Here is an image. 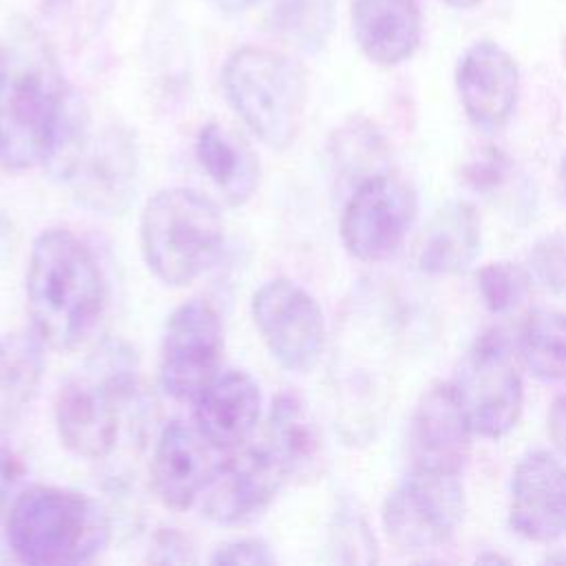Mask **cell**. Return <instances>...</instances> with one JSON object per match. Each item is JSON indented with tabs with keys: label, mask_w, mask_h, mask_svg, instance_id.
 <instances>
[{
	"label": "cell",
	"mask_w": 566,
	"mask_h": 566,
	"mask_svg": "<svg viewBox=\"0 0 566 566\" xmlns=\"http://www.w3.org/2000/svg\"><path fill=\"white\" fill-rule=\"evenodd\" d=\"M137 150L124 130L86 135L64 181L71 184L77 201L99 214H122L135 192Z\"/></svg>",
	"instance_id": "cell-13"
},
{
	"label": "cell",
	"mask_w": 566,
	"mask_h": 566,
	"mask_svg": "<svg viewBox=\"0 0 566 566\" xmlns=\"http://www.w3.org/2000/svg\"><path fill=\"white\" fill-rule=\"evenodd\" d=\"M73 102L44 33L24 18L11 22L0 42V161L44 166Z\"/></svg>",
	"instance_id": "cell-1"
},
{
	"label": "cell",
	"mask_w": 566,
	"mask_h": 566,
	"mask_svg": "<svg viewBox=\"0 0 566 566\" xmlns=\"http://www.w3.org/2000/svg\"><path fill=\"white\" fill-rule=\"evenodd\" d=\"M276 557L261 537H243L228 542L214 551L210 557L212 564H248V566H263L272 564Z\"/></svg>",
	"instance_id": "cell-29"
},
{
	"label": "cell",
	"mask_w": 566,
	"mask_h": 566,
	"mask_svg": "<svg viewBox=\"0 0 566 566\" xmlns=\"http://www.w3.org/2000/svg\"><path fill=\"white\" fill-rule=\"evenodd\" d=\"M4 535L22 564L73 566L95 559L108 546L111 517L82 491L35 484L18 493Z\"/></svg>",
	"instance_id": "cell-3"
},
{
	"label": "cell",
	"mask_w": 566,
	"mask_h": 566,
	"mask_svg": "<svg viewBox=\"0 0 566 566\" xmlns=\"http://www.w3.org/2000/svg\"><path fill=\"white\" fill-rule=\"evenodd\" d=\"M283 484L285 478L263 440L243 444L217 464L199 497L201 513L226 526L250 522L272 504Z\"/></svg>",
	"instance_id": "cell-12"
},
{
	"label": "cell",
	"mask_w": 566,
	"mask_h": 566,
	"mask_svg": "<svg viewBox=\"0 0 566 566\" xmlns=\"http://www.w3.org/2000/svg\"><path fill=\"white\" fill-rule=\"evenodd\" d=\"M480 252V219L471 203L451 201L440 208L418 243V268L427 274H458Z\"/></svg>",
	"instance_id": "cell-22"
},
{
	"label": "cell",
	"mask_w": 566,
	"mask_h": 566,
	"mask_svg": "<svg viewBox=\"0 0 566 566\" xmlns=\"http://www.w3.org/2000/svg\"><path fill=\"white\" fill-rule=\"evenodd\" d=\"M473 433L502 438L520 420L524 387L497 332L482 334L462 356L451 382Z\"/></svg>",
	"instance_id": "cell-7"
},
{
	"label": "cell",
	"mask_w": 566,
	"mask_h": 566,
	"mask_svg": "<svg viewBox=\"0 0 566 566\" xmlns=\"http://www.w3.org/2000/svg\"><path fill=\"white\" fill-rule=\"evenodd\" d=\"M471 433L453 385H431L420 396L409 422V455L413 469L460 473L469 458Z\"/></svg>",
	"instance_id": "cell-15"
},
{
	"label": "cell",
	"mask_w": 566,
	"mask_h": 566,
	"mask_svg": "<svg viewBox=\"0 0 566 566\" xmlns=\"http://www.w3.org/2000/svg\"><path fill=\"white\" fill-rule=\"evenodd\" d=\"M509 520L515 533L548 544L566 531V467L548 451L520 458L511 480Z\"/></svg>",
	"instance_id": "cell-14"
},
{
	"label": "cell",
	"mask_w": 566,
	"mask_h": 566,
	"mask_svg": "<svg viewBox=\"0 0 566 566\" xmlns=\"http://www.w3.org/2000/svg\"><path fill=\"white\" fill-rule=\"evenodd\" d=\"M533 276L553 294L566 296V226L535 241L528 254Z\"/></svg>",
	"instance_id": "cell-27"
},
{
	"label": "cell",
	"mask_w": 566,
	"mask_h": 566,
	"mask_svg": "<svg viewBox=\"0 0 566 566\" xmlns=\"http://www.w3.org/2000/svg\"><path fill=\"white\" fill-rule=\"evenodd\" d=\"M223 325L219 312L203 298H190L172 310L159 345L161 389L179 402H195L219 374Z\"/></svg>",
	"instance_id": "cell-11"
},
{
	"label": "cell",
	"mask_w": 566,
	"mask_h": 566,
	"mask_svg": "<svg viewBox=\"0 0 566 566\" xmlns=\"http://www.w3.org/2000/svg\"><path fill=\"white\" fill-rule=\"evenodd\" d=\"M332 546L340 551V562H374V539L365 522L349 509L340 511L332 531Z\"/></svg>",
	"instance_id": "cell-28"
},
{
	"label": "cell",
	"mask_w": 566,
	"mask_h": 566,
	"mask_svg": "<svg viewBox=\"0 0 566 566\" xmlns=\"http://www.w3.org/2000/svg\"><path fill=\"white\" fill-rule=\"evenodd\" d=\"M464 113L480 128H497L511 117L520 95V71L513 55L497 42L471 44L455 71Z\"/></svg>",
	"instance_id": "cell-17"
},
{
	"label": "cell",
	"mask_w": 566,
	"mask_h": 566,
	"mask_svg": "<svg viewBox=\"0 0 566 566\" xmlns=\"http://www.w3.org/2000/svg\"><path fill=\"white\" fill-rule=\"evenodd\" d=\"M352 33L367 60L396 66L413 55L422 35L416 0H354Z\"/></svg>",
	"instance_id": "cell-20"
},
{
	"label": "cell",
	"mask_w": 566,
	"mask_h": 566,
	"mask_svg": "<svg viewBox=\"0 0 566 566\" xmlns=\"http://www.w3.org/2000/svg\"><path fill=\"white\" fill-rule=\"evenodd\" d=\"M502 166H504V157H500L497 150H489V157H482L478 159V164H471L467 168V179L473 181V186L493 184L502 175Z\"/></svg>",
	"instance_id": "cell-31"
},
{
	"label": "cell",
	"mask_w": 566,
	"mask_h": 566,
	"mask_svg": "<svg viewBox=\"0 0 566 566\" xmlns=\"http://www.w3.org/2000/svg\"><path fill=\"white\" fill-rule=\"evenodd\" d=\"M212 451L195 424L170 420L161 427L153 449L150 482L166 509L186 511L199 502L219 464Z\"/></svg>",
	"instance_id": "cell-16"
},
{
	"label": "cell",
	"mask_w": 566,
	"mask_h": 566,
	"mask_svg": "<svg viewBox=\"0 0 566 566\" xmlns=\"http://www.w3.org/2000/svg\"><path fill=\"white\" fill-rule=\"evenodd\" d=\"M416 212L413 188L387 170L376 172L352 188L340 214V241L358 261H385L402 245Z\"/></svg>",
	"instance_id": "cell-9"
},
{
	"label": "cell",
	"mask_w": 566,
	"mask_h": 566,
	"mask_svg": "<svg viewBox=\"0 0 566 566\" xmlns=\"http://www.w3.org/2000/svg\"><path fill=\"white\" fill-rule=\"evenodd\" d=\"M104 303L106 283L91 248L64 228L40 232L27 265V312L38 338L60 352L77 347Z\"/></svg>",
	"instance_id": "cell-2"
},
{
	"label": "cell",
	"mask_w": 566,
	"mask_h": 566,
	"mask_svg": "<svg viewBox=\"0 0 566 566\" xmlns=\"http://www.w3.org/2000/svg\"><path fill=\"white\" fill-rule=\"evenodd\" d=\"M442 2H447L449 7H455V9H469V7L480 4L482 0H442Z\"/></svg>",
	"instance_id": "cell-34"
},
{
	"label": "cell",
	"mask_w": 566,
	"mask_h": 566,
	"mask_svg": "<svg viewBox=\"0 0 566 566\" xmlns=\"http://www.w3.org/2000/svg\"><path fill=\"white\" fill-rule=\"evenodd\" d=\"M528 371L546 382H566V312H533L520 338Z\"/></svg>",
	"instance_id": "cell-24"
},
{
	"label": "cell",
	"mask_w": 566,
	"mask_h": 566,
	"mask_svg": "<svg viewBox=\"0 0 566 566\" xmlns=\"http://www.w3.org/2000/svg\"><path fill=\"white\" fill-rule=\"evenodd\" d=\"M254 327L287 371H310L325 349V318L318 301L290 279L265 281L250 301Z\"/></svg>",
	"instance_id": "cell-10"
},
{
	"label": "cell",
	"mask_w": 566,
	"mask_h": 566,
	"mask_svg": "<svg viewBox=\"0 0 566 566\" xmlns=\"http://www.w3.org/2000/svg\"><path fill=\"white\" fill-rule=\"evenodd\" d=\"M95 369L99 376L73 378L62 385L53 405L60 442L84 460L111 455L119 433V402L133 391V367L124 363L117 347Z\"/></svg>",
	"instance_id": "cell-6"
},
{
	"label": "cell",
	"mask_w": 566,
	"mask_h": 566,
	"mask_svg": "<svg viewBox=\"0 0 566 566\" xmlns=\"http://www.w3.org/2000/svg\"><path fill=\"white\" fill-rule=\"evenodd\" d=\"M221 84L239 119L268 146L294 144L307 104L303 69L287 55L265 46H241L223 64Z\"/></svg>",
	"instance_id": "cell-5"
},
{
	"label": "cell",
	"mask_w": 566,
	"mask_h": 566,
	"mask_svg": "<svg viewBox=\"0 0 566 566\" xmlns=\"http://www.w3.org/2000/svg\"><path fill=\"white\" fill-rule=\"evenodd\" d=\"M263 444L285 482H312L323 473V436L314 413L296 391H281L272 400Z\"/></svg>",
	"instance_id": "cell-19"
},
{
	"label": "cell",
	"mask_w": 566,
	"mask_h": 566,
	"mask_svg": "<svg viewBox=\"0 0 566 566\" xmlns=\"http://www.w3.org/2000/svg\"><path fill=\"white\" fill-rule=\"evenodd\" d=\"M44 376V343L31 332L0 336V438L29 409Z\"/></svg>",
	"instance_id": "cell-23"
},
{
	"label": "cell",
	"mask_w": 566,
	"mask_h": 566,
	"mask_svg": "<svg viewBox=\"0 0 566 566\" xmlns=\"http://www.w3.org/2000/svg\"><path fill=\"white\" fill-rule=\"evenodd\" d=\"M261 420V387L243 369L219 371L195 400V427L217 453L250 442Z\"/></svg>",
	"instance_id": "cell-18"
},
{
	"label": "cell",
	"mask_w": 566,
	"mask_h": 566,
	"mask_svg": "<svg viewBox=\"0 0 566 566\" xmlns=\"http://www.w3.org/2000/svg\"><path fill=\"white\" fill-rule=\"evenodd\" d=\"M226 223L219 206L195 188L155 192L139 219V245L148 270L166 285L184 287L221 256Z\"/></svg>",
	"instance_id": "cell-4"
},
{
	"label": "cell",
	"mask_w": 566,
	"mask_h": 566,
	"mask_svg": "<svg viewBox=\"0 0 566 566\" xmlns=\"http://www.w3.org/2000/svg\"><path fill=\"white\" fill-rule=\"evenodd\" d=\"M526 274L509 261H495L478 272V290L484 305L493 314H506L515 310L526 294Z\"/></svg>",
	"instance_id": "cell-26"
},
{
	"label": "cell",
	"mask_w": 566,
	"mask_h": 566,
	"mask_svg": "<svg viewBox=\"0 0 566 566\" xmlns=\"http://www.w3.org/2000/svg\"><path fill=\"white\" fill-rule=\"evenodd\" d=\"M464 491L458 473L411 469L387 495L382 526L398 551H429L447 544L462 522Z\"/></svg>",
	"instance_id": "cell-8"
},
{
	"label": "cell",
	"mask_w": 566,
	"mask_h": 566,
	"mask_svg": "<svg viewBox=\"0 0 566 566\" xmlns=\"http://www.w3.org/2000/svg\"><path fill=\"white\" fill-rule=\"evenodd\" d=\"M201 170L230 206L248 203L261 181V166L252 146L230 126L210 122L195 142Z\"/></svg>",
	"instance_id": "cell-21"
},
{
	"label": "cell",
	"mask_w": 566,
	"mask_h": 566,
	"mask_svg": "<svg viewBox=\"0 0 566 566\" xmlns=\"http://www.w3.org/2000/svg\"><path fill=\"white\" fill-rule=\"evenodd\" d=\"M208 4H212L214 9L219 11H226V13H239V11H245L252 2L256 0H206Z\"/></svg>",
	"instance_id": "cell-33"
},
{
	"label": "cell",
	"mask_w": 566,
	"mask_h": 566,
	"mask_svg": "<svg viewBox=\"0 0 566 566\" xmlns=\"http://www.w3.org/2000/svg\"><path fill=\"white\" fill-rule=\"evenodd\" d=\"M24 467L20 458L7 449H0V522H7V515L18 497V484L22 480Z\"/></svg>",
	"instance_id": "cell-30"
},
{
	"label": "cell",
	"mask_w": 566,
	"mask_h": 566,
	"mask_svg": "<svg viewBox=\"0 0 566 566\" xmlns=\"http://www.w3.org/2000/svg\"><path fill=\"white\" fill-rule=\"evenodd\" d=\"M559 181H562V190L566 195V155H564V161H562V168H559Z\"/></svg>",
	"instance_id": "cell-35"
},
{
	"label": "cell",
	"mask_w": 566,
	"mask_h": 566,
	"mask_svg": "<svg viewBox=\"0 0 566 566\" xmlns=\"http://www.w3.org/2000/svg\"><path fill=\"white\" fill-rule=\"evenodd\" d=\"M272 31L294 49L321 51L336 24V0H279L270 18Z\"/></svg>",
	"instance_id": "cell-25"
},
{
	"label": "cell",
	"mask_w": 566,
	"mask_h": 566,
	"mask_svg": "<svg viewBox=\"0 0 566 566\" xmlns=\"http://www.w3.org/2000/svg\"><path fill=\"white\" fill-rule=\"evenodd\" d=\"M548 433L555 447L566 455V394H562L548 413Z\"/></svg>",
	"instance_id": "cell-32"
}]
</instances>
